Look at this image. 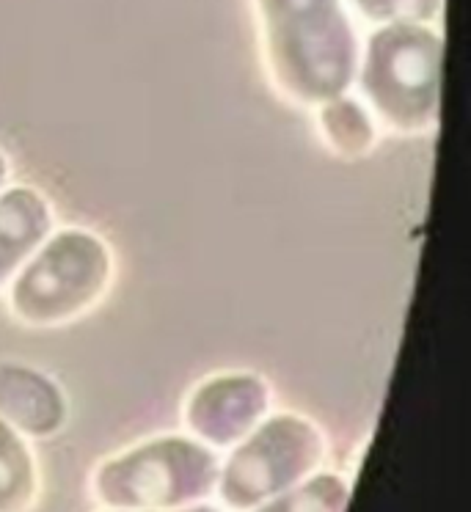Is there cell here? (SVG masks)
<instances>
[{"label":"cell","instance_id":"10","mask_svg":"<svg viewBox=\"0 0 471 512\" xmlns=\"http://www.w3.org/2000/svg\"><path fill=\"white\" fill-rule=\"evenodd\" d=\"M39 499V466L28 438L0 419V512H31Z\"/></svg>","mask_w":471,"mask_h":512},{"label":"cell","instance_id":"2","mask_svg":"<svg viewBox=\"0 0 471 512\" xmlns=\"http://www.w3.org/2000/svg\"><path fill=\"white\" fill-rule=\"evenodd\" d=\"M441 78L444 36L436 25H386L364 39L353 89L383 130L422 135L438 124Z\"/></svg>","mask_w":471,"mask_h":512},{"label":"cell","instance_id":"8","mask_svg":"<svg viewBox=\"0 0 471 512\" xmlns=\"http://www.w3.org/2000/svg\"><path fill=\"white\" fill-rule=\"evenodd\" d=\"M56 229V207L34 185H9L0 193V290L9 287L47 234Z\"/></svg>","mask_w":471,"mask_h":512},{"label":"cell","instance_id":"13","mask_svg":"<svg viewBox=\"0 0 471 512\" xmlns=\"http://www.w3.org/2000/svg\"><path fill=\"white\" fill-rule=\"evenodd\" d=\"M105 512H127V510H105ZM138 512H224V510H218V507H213V504L202 501V504H191V507H180V510H138Z\"/></svg>","mask_w":471,"mask_h":512},{"label":"cell","instance_id":"12","mask_svg":"<svg viewBox=\"0 0 471 512\" xmlns=\"http://www.w3.org/2000/svg\"><path fill=\"white\" fill-rule=\"evenodd\" d=\"M353 17L372 28L386 25H433L444 12V0H345Z\"/></svg>","mask_w":471,"mask_h":512},{"label":"cell","instance_id":"1","mask_svg":"<svg viewBox=\"0 0 471 512\" xmlns=\"http://www.w3.org/2000/svg\"><path fill=\"white\" fill-rule=\"evenodd\" d=\"M273 86L317 108L353 91L361 39L345 0H254Z\"/></svg>","mask_w":471,"mask_h":512},{"label":"cell","instance_id":"6","mask_svg":"<svg viewBox=\"0 0 471 512\" xmlns=\"http://www.w3.org/2000/svg\"><path fill=\"white\" fill-rule=\"evenodd\" d=\"M268 413H273L268 380L248 369H229L193 386L182 405V422L188 435L210 449H232Z\"/></svg>","mask_w":471,"mask_h":512},{"label":"cell","instance_id":"4","mask_svg":"<svg viewBox=\"0 0 471 512\" xmlns=\"http://www.w3.org/2000/svg\"><path fill=\"white\" fill-rule=\"evenodd\" d=\"M221 460L193 435H157L102 460L91 493L105 510H180L215 493Z\"/></svg>","mask_w":471,"mask_h":512},{"label":"cell","instance_id":"9","mask_svg":"<svg viewBox=\"0 0 471 512\" xmlns=\"http://www.w3.org/2000/svg\"><path fill=\"white\" fill-rule=\"evenodd\" d=\"M317 113V133L328 146V152L345 160L367 157L378 146L381 124L372 111L353 94H339L314 108Z\"/></svg>","mask_w":471,"mask_h":512},{"label":"cell","instance_id":"14","mask_svg":"<svg viewBox=\"0 0 471 512\" xmlns=\"http://www.w3.org/2000/svg\"><path fill=\"white\" fill-rule=\"evenodd\" d=\"M9 179H12V160L0 149V193L9 188Z\"/></svg>","mask_w":471,"mask_h":512},{"label":"cell","instance_id":"5","mask_svg":"<svg viewBox=\"0 0 471 512\" xmlns=\"http://www.w3.org/2000/svg\"><path fill=\"white\" fill-rule=\"evenodd\" d=\"M326 435L303 413H268L229 449L215 493L224 507L248 512L320 471Z\"/></svg>","mask_w":471,"mask_h":512},{"label":"cell","instance_id":"7","mask_svg":"<svg viewBox=\"0 0 471 512\" xmlns=\"http://www.w3.org/2000/svg\"><path fill=\"white\" fill-rule=\"evenodd\" d=\"M0 419L17 433L53 438L69 422V400L61 383L23 361H0Z\"/></svg>","mask_w":471,"mask_h":512},{"label":"cell","instance_id":"3","mask_svg":"<svg viewBox=\"0 0 471 512\" xmlns=\"http://www.w3.org/2000/svg\"><path fill=\"white\" fill-rule=\"evenodd\" d=\"M116 259L102 234L80 226L53 229L6 287V306L28 328H61L108 295Z\"/></svg>","mask_w":471,"mask_h":512},{"label":"cell","instance_id":"11","mask_svg":"<svg viewBox=\"0 0 471 512\" xmlns=\"http://www.w3.org/2000/svg\"><path fill=\"white\" fill-rule=\"evenodd\" d=\"M350 482L334 471H314L312 477L284 490L248 512H348Z\"/></svg>","mask_w":471,"mask_h":512}]
</instances>
